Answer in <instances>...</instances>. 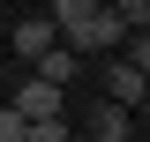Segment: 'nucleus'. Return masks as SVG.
<instances>
[{
    "mask_svg": "<svg viewBox=\"0 0 150 142\" xmlns=\"http://www.w3.org/2000/svg\"><path fill=\"white\" fill-rule=\"evenodd\" d=\"M53 30H60V45H75V53L90 60V53H105V45H120L128 22L112 15V8H98V0H53Z\"/></svg>",
    "mask_w": 150,
    "mask_h": 142,
    "instance_id": "1",
    "label": "nucleus"
},
{
    "mask_svg": "<svg viewBox=\"0 0 150 142\" xmlns=\"http://www.w3.org/2000/svg\"><path fill=\"white\" fill-rule=\"evenodd\" d=\"M105 90H112V105H143V97H150V75L135 67V60H112V67H105Z\"/></svg>",
    "mask_w": 150,
    "mask_h": 142,
    "instance_id": "2",
    "label": "nucleus"
},
{
    "mask_svg": "<svg viewBox=\"0 0 150 142\" xmlns=\"http://www.w3.org/2000/svg\"><path fill=\"white\" fill-rule=\"evenodd\" d=\"M15 112H23V120H53V112H60V82H45V75H30V82L15 90Z\"/></svg>",
    "mask_w": 150,
    "mask_h": 142,
    "instance_id": "3",
    "label": "nucleus"
},
{
    "mask_svg": "<svg viewBox=\"0 0 150 142\" xmlns=\"http://www.w3.org/2000/svg\"><path fill=\"white\" fill-rule=\"evenodd\" d=\"M53 37H60V30H53L45 15H38V22H15V53H23V60H38L45 45H53Z\"/></svg>",
    "mask_w": 150,
    "mask_h": 142,
    "instance_id": "4",
    "label": "nucleus"
},
{
    "mask_svg": "<svg viewBox=\"0 0 150 142\" xmlns=\"http://www.w3.org/2000/svg\"><path fill=\"white\" fill-rule=\"evenodd\" d=\"M75 60H83L75 45H45V53H38V75H45V82H68V75H75Z\"/></svg>",
    "mask_w": 150,
    "mask_h": 142,
    "instance_id": "5",
    "label": "nucleus"
},
{
    "mask_svg": "<svg viewBox=\"0 0 150 142\" xmlns=\"http://www.w3.org/2000/svg\"><path fill=\"white\" fill-rule=\"evenodd\" d=\"M90 135H98V142H120V135H128V105H98Z\"/></svg>",
    "mask_w": 150,
    "mask_h": 142,
    "instance_id": "6",
    "label": "nucleus"
},
{
    "mask_svg": "<svg viewBox=\"0 0 150 142\" xmlns=\"http://www.w3.org/2000/svg\"><path fill=\"white\" fill-rule=\"evenodd\" d=\"M23 142H68V120H60V112L53 120H23Z\"/></svg>",
    "mask_w": 150,
    "mask_h": 142,
    "instance_id": "7",
    "label": "nucleus"
},
{
    "mask_svg": "<svg viewBox=\"0 0 150 142\" xmlns=\"http://www.w3.org/2000/svg\"><path fill=\"white\" fill-rule=\"evenodd\" d=\"M112 15H120V22H135V30H143V22H150V0H112Z\"/></svg>",
    "mask_w": 150,
    "mask_h": 142,
    "instance_id": "8",
    "label": "nucleus"
},
{
    "mask_svg": "<svg viewBox=\"0 0 150 142\" xmlns=\"http://www.w3.org/2000/svg\"><path fill=\"white\" fill-rule=\"evenodd\" d=\"M0 142H23V112L15 105H0Z\"/></svg>",
    "mask_w": 150,
    "mask_h": 142,
    "instance_id": "9",
    "label": "nucleus"
},
{
    "mask_svg": "<svg viewBox=\"0 0 150 142\" xmlns=\"http://www.w3.org/2000/svg\"><path fill=\"white\" fill-rule=\"evenodd\" d=\"M128 60H135V67H143V75H150V30H143V37H135V53H128Z\"/></svg>",
    "mask_w": 150,
    "mask_h": 142,
    "instance_id": "10",
    "label": "nucleus"
}]
</instances>
